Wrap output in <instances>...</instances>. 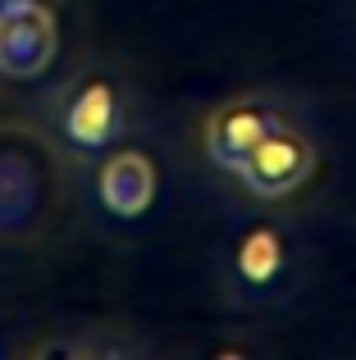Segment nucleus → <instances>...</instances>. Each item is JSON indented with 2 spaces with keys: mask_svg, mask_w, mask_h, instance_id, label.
<instances>
[{
  "mask_svg": "<svg viewBox=\"0 0 356 360\" xmlns=\"http://www.w3.org/2000/svg\"><path fill=\"white\" fill-rule=\"evenodd\" d=\"M5 5H51V9H55L60 0H0V9H5Z\"/></svg>",
  "mask_w": 356,
  "mask_h": 360,
  "instance_id": "nucleus-8",
  "label": "nucleus"
},
{
  "mask_svg": "<svg viewBox=\"0 0 356 360\" xmlns=\"http://www.w3.org/2000/svg\"><path fill=\"white\" fill-rule=\"evenodd\" d=\"M311 174H315V141L302 128H293L288 119L279 128H269L256 141V150L233 169V178L260 201H279V196L297 192Z\"/></svg>",
  "mask_w": 356,
  "mask_h": 360,
  "instance_id": "nucleus-2",
  "label": "nucleus"
},
{
  "mask_svg": "<svg viewBox=\"0 0 356 360\" xmlns=\"http://www.w3.org/2000/svg\"><path fill=\"white\" fill-rule=\"evenodd\" d=\"M60 27L51 5H5L0 9V73L37 78L55 64Z\"/></svg>",
  "mask_w": 356,
  "mask_h": 360,
  "instance_id": "nucleus-4",
  "label": "nucleus"
},
{
  "mask_svg": "<svg viewBox=\"0 0 356 360\" xmlns=\"http://www.w3.org/2000/svg\"><path fill=\"white\" fill-rule=\"evenodd\" d=\"M151 347L142 338H110V333H64V338H46L32 347V356L42 360H124V356H142Z\"/></svg>",
  "mask_w": 356,
  "mask_h": 360,
  "instance_id": "nucleus-7",
  "label": "nucleus"
},
{
  "mask_svg": "<svg viewBox=\"0 0 356 360\" xmlns=\"http://www.w3.org/2000/svg\"><path fill=\"white\" fill-rule=\"evenodd\" d=\"M124 119H128L124 91L106 69L78 73L60 96V132L78 155H96L110 141H119Z\"/></svg>",
  "mask_w": 356,
  "mask_h": 360,
  "instance_id": "nucleus-1",
  "label": "nucleus"
},
{
  "mask_svg": "<svg viewBox=\"0 0 356 360\" xmlns=\"http://www.w3.org/2000/svg\"><path fill=\"white\" fill-rule=\"evenodd\" d=\"M96 196L115 219H137L155 201V165L146 150H115L96 174Z\"/></svg>",
  "mask_w": 356,
  "mask_h": 360,
  "instance_id": "nucleus-6",
  "label": "nucleus"
},
{
  "mask_svg": "<svg viewBox=\"0 0 356 360\" xmlns=\"http://www.w3.org/2000/svg\"><path fill=\"white\" fill-rule=\"evenodd\" d=\"M284 123V110L274 105V101L265 96H233L224 101V105H215L210 115H205V155L215 160L220 169H238L242 160L256 150V141L265 137L269 128H279Z\"/></svg>",
  "mask_w": 356,
  "mask_h": 360,
  "instance_id": "nucleus-3",
  "label": "nucleus"
},
{
  "mask_svg": "<svg viewBox=\"0 0 356 360\" xmlns=\"http://www.w3.org/2000/svg\"><path fill=\"white\" fill-rule=\"evenodd\" d=\"M233 283L247 297H269L288 274V238L279 224H251L233 242Z\"/></svg>",
  "mask_w": 356,
  "mask_h": 360,
  "instance_id": "nucleus-5",
  "label": "nucleus"
}]
</instances>
